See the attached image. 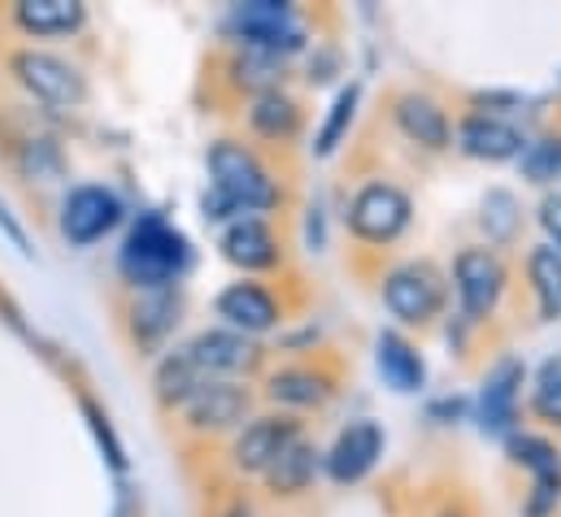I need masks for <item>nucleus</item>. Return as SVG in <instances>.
Returning a JSON list of instances; mask_svg holds the SVG:
<instances>
[{"label":"nucleus","instance_id":"412c9836","mask_svg":"<svg viewBox=\"0 0 561 517\" xmlns=\"http://www.w3.org/2000/svg\"><path fill=\"white\" fill-rule=\"evenodd\" d=\"M244 139L249 143H257V148H291V143H300V135H305V105L279 88V92H266V96H253L249 105H244Z\"/></svg>","mask_w":561,"mask_h":517},{"label":"nucleus","instance_id":"f8f14e48","mask_svg":"<svg viewBox=\"0 0 561 517\" xmlns=\"http://www.w3.org/2000/svg\"><path fill=\"white\" fill-rule=\"evenodd\" d=\"M183 353L196 361V370L209 379V383H244L253 379L262 366H266V348L262 340H249L240 331H227V326H205L196 331Z\"/></svg>","mask_w":561,"mask_h":517},{"label":"nucleus","instance_id":"c85d7f7f","mask_svg":"<svg viewBox=\"0 0 561 517\" xmlns=\"http://www.w3.org/2000/svg\"><path fill=\"white\" fill-rule=\"evenodd\" d=\"M479 227L488 235V249H496V253L510 249L518 240V231H523V205H518V196L505 192V187H492L483 196V205H479Z\"/></svg>","mask_w":561,"mask_h":517},{"label":"nucleus","instance_id":"4be33fe9","mask_svg":"<svg viewBox=\"0 0 561 517\" xmlns=\"http://www.w3.org/2000/svg\"><path fill=\"white\" fill-rule=\"evenodd\" d=\"M4 26L18 31L22 39H70L88 26V4L83 0H18L4 9Z\"/></svg>","mask_w":561,"mask_h":517},{"label":"nucleus","instance_id":"473e14b6","mask_svg":"<svg viewBox=\"0 0 561 517\" xmlns=\"http://www.w3.org/2000/svg\"><path fill=\"white\" fill-rule=\"evenodd\" d=\"M79 404H83V417H88V426H92V435H96V444H101L105 461H110V466L123 474V470H127V448H123V439L114 435V426H110V413H105L96 400H88V395H83Z\"/></svg>","mask_w":561,"mask_h":517},{"label":"nucleus","instance_id":"a211bd4d","mask_svg":"<svg viewBox=\"0 0 561 517\" xmlns=\"http://www.w3.org/2000/svg\"><path fill=\"white\" fill-rule=\"evenodd\" d=\"M0 157L22 183H53L66 174V152L53 135L35 123H4L0 127Z\"/></svg>","mask_w":561,"mask_h":517},{"label":"nucleus","instance_id":"cd10ccee","mask_svg":"<svg viewBox=\"0 0 561 517\" xmlns=\"http://www.w3.org/2000/svg\"><path fill=\"white\" fill-rule=\"evenodd\" d=\"M523 274L536 300L540 322H561V257L549 244H531L523 257Z\"/></svg>","mask_w":561,"mask_h":517},{"label":"nucleus","instance_id":"423d86ee","mask_svg":"<svg viewBox=\"0 0 561 517\" xmlns=\"http://www.w3.org/2000/svg\"><path fill=\"white\" fill-rule=\"evenodd\" d=\"M453 296H457V318L466 326H488L510 291V261L505 253L488 244H466L453 257Z\"/></svg>","mask_w":561,"mask_h":517},{"label":"nucleus","instance_id":"2f4dec72","mask_svg":"<svg viewBox=\"0 0 561 517\" xmlns=\"http://www.w3.org/2000/svg\"><path fill=\"white\" fill-rule=\"evenodd\" d=\"M527 409L536 422L545 426H558L561 430V357H549L536 375V388L527 395Z\"/></svg>","mask_w":561,"mask_h":517},{"label":"nucleus","instance_id":"a878e982","mask_svg":"<svg viewBox=\"0 0 561 517\" xmlns=\"http://www.w3.org/2000/svg\"><path fill=\"white\" fill-rule=\"evenodd\" d=\"M375 366H379L383 383L392 391H405L410 395V391L426 388V361H422L419 344L405 331H397V326L379 331V340H375Z\"/></svg>","mask_w":561,"mask_h":517},{"label":"nucleus","instance_id":"5701e85b","mask_svg":"<svg viewBox=\"0 0 561 517\" xmlns=\"http://www.w3.org/2000/svg\"><path fill=\"white\" fill-rule=\"evenodd\" d=\"M457 148L470 157V161H483V165H505V161H518L523 148H527V135L514 127L510 118H492V114H461L457 118Z\"/></svg>","mask_w":561,"mask_h":517},{"label":"nucleus","instance_id":"f03ea898","mask_svg":"<svg viewBox=\"0 0 561 517\" xmlns=\"http://www.w3.org/2000/svg\"><path fill=\"white\" fill-rule=\"evenodd\" d=\"M187 269H192L187 235L161 214H140L118 249V278L131 291H161V287H179Z\"/></svg>","mask_w":561,"mask_h":517},{"label":"nucleus","instance_id":"b1692460","mask_svg":"<svg viewBox=\"0 0 561 517\" xmlns=\"http://www.w3.org/2000/svg\"><path fill=\"white\" fill-rule=\"evenodd\" d=\"M283 79H287V57L275 53H262V48H231L218 66V83L227 88L231 101H253V96H266V92H279Z\"/></svg>","mask_w":561,"mask_h":517},{"label":"nucleus","instance_id":"2eb2a0df","mask_svg":"<svg viewBox=\"0 0 561 517\" xmlns=\"http://www.w3.org/2000/svg\"><path fill=\"white\" fill-rule=\"evenodd\" d=\"M214 313L222 318L227 331H240L249 340L275 331L287 318V300H283V283L275 287L271 278H236L214 296Z\"/></svg>","mask_w":561,"mask_h":517},{"label":"nucleus","instance_id":"c9c22d12","mask_svg":"<svg viewBox=\"0 0 561 517\" xmlns=\"http://www.w3.org/2000/svg\"><path fill=\"white\" fill-rule=\"evenodd\" d=\"M214 517H257V509H253V501H244V496H231L222 509Z\"/></svg>","mask_w":561,"mask_h":517},{"label":"nucleus","instance_id":"6e6552de","mask_svg":"<svg viewBox=\"0 0 561 517\" xmlns=\"http://www.w3.org/2000/svg\"><path fill=\"white\" fill-rule=\"evenodd\" d=\"M227 35L240 48H262V53H275V57H287V61L305 48L300 13L287 0H249V4H236L227 13Z\"/></svg>","mask_w":561,"mask_h":517},{"label":"nucleus","instance_id":"bb28decb","mask_svg":"<svg viewBox=\"0 0 561 517\" xmlns=\"http://www.w3.org/2000/svg\"><path fill=\"white\" fill-rule=\"evenodd\" d=\"M205 383H209V379L196 370V361L183 353V344H179V348H165V353L157 357V366H152V400H157V409H161L165 417H174Z\"/></svg>","mask_w":561,"mask_h":517},{"label":"nucleus","instance_id":"20e7f679","mask_svg":"<svg viewBox=\"0 0 561 517\" xmlns=\"http://www.w3.org/2000/svg\"><path fill=\"white\" fill-rule=\"evenodd\" d=\"M388 313L397 318V326L405 331H431L453 300V283L448 274L431 257L397 261L392 269H383V287H379Z\"/></svg>","mask_w":561,"mask_h":517},{"label":"nucleus","instance_id":"dca6fc26","mask_svg":"<svg viewBox=\"0 0 561 517\" xmlns=\"http://www.w3.org/2000/svg\"><path fill=\"white\" fill-rule=\"evenodd\" d=\"M218 253L227 265L240 269V278H262V274H283L287 269V249L283 235L266 218H236L218 235Z\"/></svg>","mask_w":561,"mask_h":517},{"label":"nucleus","instance_id":"e433bc0d","mask_svg":"<svg viewBox=\"0 0 561 517\" xmlns=\"http://www.w3.org/2000/svg\"><path fill=\"white\" fill-rule=\"evenodd\" d=\"M439 517H470V514L461 505H448V509H439Z\"/></svg>","mask_w":561,"mask_h":517},{"label":"nucleus","instance_id":"aec40b11","mask_svg":"<svg viewBox=\"0 0 561 517\" xmlns=\"http://www.w3.org/2000/svg\"><path fill=\"white\" fill-rule=\"evenodd\" d=\"M388 114H392V127L401 130L414 148L422 152H448L453 148V123H448V110L426 96L419 88H401L388 96Z\"/></svg>","mask_w":561,"mask_h":517},{"label":"nucleus","instance_id":"9d476101","mask_svg":"<svg viewBox=\"0 0 561 517\" xmlns=\"http://www.w3.org/2000/svg\"><path fill=\"white\" fill-rule=\"evenodd\" d=\"M183 322V287L161 291H131L118 309V331L136 357H161Z\"/></svg>","mask_w":561,"mask_h":517},{"label":"nucleus","instance_id":"4468645a","mask_svg":"<svg viewBox=\"0 0 561 517\" xmlns=\"http://www.w3.org/2000/svg\"><path fill=\"white\" fill-rule=\"evenodd\" d=\"M505 457L531 474L523 517H553L561 505V448L549 435L536 430H514L505 435Z\"/></svg>","mask_w":561,"mask_h":517},{"label":"nucleus","instance_id":"72a5a7b5","mask_svg":"<svg viewBox=\"0 0 561 517\" xmlns=\"http://www.w3.org/2000/svg\"><path fill=\"white\" fill-rule=\"evenodd\" d=\"M540 231L549 235L545 244L561 257V192H549V196L540 200Z\"/></svg>","mask_w":561,"mask_h":517},{"label":"nucleus","instance_id":"39448f33","mask_svg":"<svg viewBox=\"0 0 561 517\" xmlns=\"http://www.w3.org/2000/svg\"><path fill=\"white\" fill-rule=\"evenodd\" d=\"M414 222V200L401 183L392 179H370L362 183L348 205H344V227H348V240L357 249H392Z\"/></svg>","mask_w":561,"mask_h":517},{"label":"nucleus","instance_id":"6ab92c4d","mask_svg":"<svg viewBox=\"0 0 561 517\" xmlns=\"http://www.w3.org/2000/svg\"><path fill=\"white\" fill-rule=\"evenodd\" d=\"M523 383H527V361L518 357H501L483 388H479V400H474V417H479V430L483 435H514L518 430V409H523Z\"/></svg>","mask_w":561,"mask_h":517},{"label":"nucleus","instance_id":"f257e3e1","mask_svg":"<svg viewBox=\"0 0 561 517\" xmlns=\"http://www.w3.org/2000/svg\"><path fill=\"white\" fill-rule=\"evenodd\" d=\"M205 165H209V187L240 218H262V214H275L287 205V187H283L279 170L244 135L214 139L209 152H205Z\"/></svg>","mask_w":561,"mask_h":517},{"label":"nucleus","instance_id":"7c9ffc66","mask_svg":"<svg viewBox=\"0 0 561 517\" xmlns=\"http://www.w3.org/2000/svg\"><path fill=\"white\" fill-rule=\"evenodd\" d=\"M518 165H523V179L536 183V187L558 183L561 179V135L558 130H549V135H540V139H527Z\"/></svg>","mask_w":561,"mask_h":517},{"label":"nucleus","instance_id":"ddd939ff","mask_svg":"<svg viewBox=\"0 0 561 517\" xmlns=\"http://www.w3.org/2000/svg\"><path fill=\"white\" fill-rule=\"evenodd\" d=\"M127 218V205L114 187L105 183H79L75 192H66L61 214H57V231L70 249H92L105 235H114Z\"/></svg>","mask_w":561,"mask_h":517},{"label":"nucleus","instance_id":"f704fd0d","mask_svg":"<svg viewBox=\"0 0 561 517\" xmlns=\"http://www.w3.org/2000/svg\"><path fill=\"white\" fill-rule=\"evenodd\" d=\"M466 409H470V404L453 395V400H435V404H431V417H435V422H439V417H444V422H453V417H461Z\"/></svg>","mask_w":561,"mask_h":517},{"label":"nucleus","instance_id":"9b49d317","mask_svg":"<svg viewBox=\"0 0 561 517\" xmlns=\"http://www.w3.org/2000/svg\"><path fill=\"white\" fill-rule=\"evenodd\" d=\"M305 435V422L296 413H253L231 439H227V470L236 479H262L271 470V461L279 457L283 448Z\"/></svg>","mask_w":561,"mask_h":517},{"label":"nucleus","instance_id":"f3484780","mask_svg":"<svg viewBox=\"0 0 561 517\" xmlns=\"http://www.w3.org/2000/svg\"><path fill=\"white\" fill-rule=\"evenodd\" d=\"M383 448H388V430H383L375 417H357V422H348V426L331 439V448L322 452V474H327L335 487H357V483L379 466Z\"/></svg>","mask_w":561,"mask_h":517},{"label":"nucleus","instance_id":"7ed1b4c3","mask_svg":"<svg viewBox=\"0 0 561 517\" xmlns=\"http://www.w3.org/2000/svg\"><path fill=\"white\" fill-rule=\"evenodd\" d=\"M4 70L26 92V101H35L48 114H75L88 105V74L53 48H13L4 53Z\"/></svg>","mask_w":561,"mask_h":517},{"label":"nucleus","instance_id":"393cba45","mask_svg":"<svg viewBox=\"0 0 561 517\" xmlns=\"http://www.w3.org/2000/svg\"><path fill=\"white\" fill-rule=\"evenodd\" d=\"M318 474H322V452H318V444H313L309 435H296L279 457L271 461V470L262 474V487H266L271 501H300V496L313 492Z\"/></svg>","mask_w":561,"mask_h":517},{"label":"nucleus","instance_id":"0eeeda50","mask_svg":"<svg viewBox=\"0 0 561 517\" xmlns=\"http://www.w3.org/2000/svg\"><path fill=\"white\" fill-rule=\"evenodd\" d=\"M340 383H344V366L340 357L331 353H309L300 361H287V366H275L266 375V400L283 409V413H318L327 409L335 395H340Z\"/></svg>","mask_w":561,"mask_h":517},{"label":"nucleus","instance_id":"1a4fd4ad","mask_svg":"<svg viewBox=\"0 0 561 517\" xmlns=\"http://www.w3.org/2000/svg\"><path fill=\"white\" fill-rule=\"evenodd\" d=\"M249 417H253V391L244 383H205L174 413V426L183 439L214 444V439H231Z\"/></svg>","mask_w":561,"mask_h":517},{"label":"nucleus","instance_id":"c756f323","mask_svg":"<svg viewBox=\"0 0 561 517\" xmlns=\"http://www.w3.org/2000/svg\"><path fill=\"white\" fill-rule=\"evenodd\" d=\"M357 105H362V83H344L327 110V123L313 135V157H331L344 139H348V127L357 118Z\"/></svg>","mask_w":561,"mask_h":517}]
</instances>
